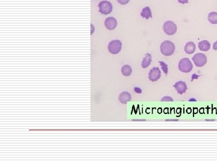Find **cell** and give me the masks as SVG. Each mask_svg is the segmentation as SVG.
<instances>
[{
    "label": "cell",
    "mask_w": 217,
    "mask_h": 162,
    "mask_svg": "<svg viewBox=\"0 0 217 162\" xmlns=\"http://www.w3.org/2000/svg\"><path fill=\"white\" fill-rule=\"evenodd\" d=\"M141 16L146 19H148L149 18H152L153 16L151 9H150L149 7H144L141 13Z\"/></svg>",
    "instance_id": "obj_13"
},
{
    "label": "cell",
    "mask_w": 217,
    "mask_h": 162,
    "mask_svg": "<svg viewBox=\"0 0 217 162\" xmlns=\"http://www.w3.org/2000/svg\"><path fill=\"white\" fill-rule=\"evenodd\" d=\"M178 2L179 3H181V4H187V3H188L189 2V0H177Z\"/></svg>",
    "instance_id": "obj_20"
},
{
    "label": "cell",
    "mask_w": 217,
    "mask_h": 162,
    "mask_svg": "<svg viewBox=\"0 0 217 162\" xmlns=\"http://www.w3.org/2000/svg\"><path fill=\"white\" fill-rule=\"evenodd\" d=\"M159 63H160L162 69V70L164 71V73H165L166 75H167L168 72V65L166 64V63L162 62V61H159Z\"/></svg>",
    "instance_id": "obj_17"
},
{
    "label": "cell",
    "mask_w": 217,
    "mask_h": 162,
    "mask_svg": "<svg viewBox=\"0 0 217 162\" xmlns=\"http://www.w3.org/2000/svg\"><path fill=\"white\" fill-rule=\"evenodd\" d=\"M135 91L136 93H141V90L139 88H135Z\"/></svg>",
    "instance_id": "obj_22"
},
{
    "label": "cell",
    "mask_w": 217,
    "mask_h": 162,
    "mask_svg": "<svg viewBox=\"0 0 217 162\" xmlns=\"http://www.w3.org/2000/svg\"><path fill=\"white\" fill-rule=\"evenodd\" d=\"M152 61V56L151 54L150 53H146L145 57L143 59V61L142 62V67L144 68H145L148 67L150 64H151Z\"/></svg>",
    "instance_id": "obj_11"
},
{
    "label": "cell",
    "mask_w": 217,
    "mask_h": 162,
    "mask_svg": "<svg viewBox=\"0 0 217 162\" xmlns=\"http://www.w3.org/2000/svg\"><path fill=\"white\" fill-rule=\"evenodd\" d=\"M119 101L123 104H127L128 102H130L131 100V94L127 92L124 91L119 96Z\"/></svg>",
    "instance_id": "obj_10"
},
{
    "label": "cell",
    "mask_w": 217,
    "mask_h": 162,
    "mask_svg": "<svg viewBox=\"0 0 217 162\" xmlns=\"http://www.w3.org/2000/svg\"><path fill=\"white\" fill-rule=\"evenodd\" d=\"M118 2L121 5H126L128 4L130 1V0H117Z\"/></svg>",
    "instance_id": "obj_19"
},
{
    "label": "cell",
    "mask_w": 217,
    "mask_h": 162,
    "mask_svg": "<svg viewBox=\"0 0 217 162\" xmlns=\"http://www.w3.org/2000/svg\"><path fill=\"white\" fill-rule=\"evenodd\" d=\"M161 76V72L158 67H153L150 70L149 74H148V78L150 81L152 82H156L160 78Z\"/></svg>",
    "instance_id": "obj_7"
},
{
    "label": "cell",
    "mask_w": 217,
    "mask_h": 162,
    "mask_svg": "<svg viewBox=\"0 0 217 162\" xmlns=\"http://www.w3.org/2000/svg\"><path fill=\"white\" fill-rule=\"evenodd\" d=\"M196 49L195 44L192 42H188L185 46V51L188 54L193 53Z\"/></svg>",
    "instance_id": "obj_12"
},
{
    "label": "cell",
    "mask_w": 217,
    "mask_h": 162,
    "mask_svg": "<svg viewBox=\"0 0 217 162\" xmlns=\"http://www.w3.org/2000/svg\"><path fill=\"white\" fill-rule=\"evenodd\" d=\"M192 61L197 67H202L207 63V57L203 53H198L194 55Z\"/></svg>",
    "instance_id": "obj_3"
},
{
    "label": "cell",
    "mask_w": 217,
    "mask_h": 162,
    "mask_svg": "<svg viewBox=\"0 0 217 162\" xmlns=\"http://www.w3.org/2000/svg\"><path fill=\"white\" fill-rule=\"evenodd\" d=\"M99 12L102 14H109L113 10V6L110 2L108 1H101L98 4Z\"/></svg>",
    "instance_id": "obj_4"
},
{
    "label": "cell",
    "mask_w": 217,
    "mask_h": 162,
    "mask_svg": "<svg viewBox=\"0 0 217 162\" xmlns=\"http://www.w3.org/2000/svg\"><path fill=\"white\" fill-rule=\"evenodd\" d=\"M198 48L202 51H208L210 48V44L208 40H203L198 43Z\"/></svg>",
    "instance_id": "obj_14"
},
{
    "label": "cell",
    "mask_w": 217,
    "mask_h": 162,
    "mask_svg": "<svg viewBox=\"0 0 217 162\" xmlns=\"http://www.w3.org/2000/svg\"><path fill=\"white\" fill-rule=\"evenodd\" d=\"M208 21L212 24H217V12H212L208 15Z\"/></svg>",
    "instance_id": "obj_16"
},
{
    "label": "cell",
    "mask_w": 217,
    "mask_h": 162,
    "mask_svg": "<svg viewBox=\"0 0 217 162\" xmlns=\"http://www.w3.org/2000/svg\"><path fill=\"white\" fill-rule=\"evenodd\" d=\"M91 34H93V32H94V26L91 24Z\"/></svg>",
    "instance_id": "obj_23"
},
{
    "label": "cell",
    "mask_w": 217,
    "mask_h": 162,
    "mask_svg": "<svg viewBox=\"0 0 217 162\" xmlns=\"http://www.w3.org/2000/svg\"><path fill=\"white\" fill-rule=\"evenodd\" d=\"M122 48V43L120 40H116L111 41L108 45V49L110 53L112 54H117L121 50Z\"/></svg>",
    "instance_id": "obj_5"
},
{
    "label": "cell",
    "mask_w": 217,
    "mask_h": 162,
    "mask_svg": "<svg viewBox=\"0 0 217 162\" xmlns=\"http://www.w3.org/2000/svg\"><path fill=\"white\" fill-rule=\"evenodd\" d=\"M175 51L174 44L169 40H165L161 43L160 52L165 56H171Z\"/></svg>",
    "instance_id": "obj_1"
},
{
    "label": "cell",
    "mask_w": 217,
    "mask_h": 162,
    "mask_svg": "<svg viewBox=\"0 0 217 162\" xmlns=\"http://www.w3.org/2000/svg\"><path fill=\"white\" fill-rule=\"evenodd\" d=\"M174 87L176 88L177 93L180 94H183L185 93L188 89L187 84H185V82L183 81H179L176 82L174 85Z\"/></svg>",
    "instance_id": "obj_9"
},
{
    "label": "cell",
    "mask_w": 217,
    "mask_h": 162,
    "mask_svg": "<svg viewBox=\"0 0 217 162\" xmlns=\"http://www.w3.org/2000/svg\"><path fill=\"white\" fill-rule=\"evenodd\" d=\"M213 49L214 50H217V41H216V42L214 43V44H213Z\"/></svg>",
    "instance_id": "obj_21"
},
{
    "label": "cell",
    "mask_w": 217,
    "mask_h": 162,
    "mask_svg": "<svg viewBox=\"0 0 217 162\" xmlns=\"http://www.w3.org/2000/svg\"><path fill=\"white\" fill-rule=\"evenodd\" d=\"M105 25L109 30H113L117 27V21L113 17H109L105 20Z\"/></svg>",
    "instance_id": "obj_8"
},
{
    "label": "cell",
    "mask_w": 217,
    "mask_h": 162,
    "mask_svg": "<svg viewBox=\"0 0 217 162\" xmlns=\"http://www.w3.org/2000/svg\"><path fill=\"white\" fill-rule=\"evenodd\" d=\"M162 102H173V99L170 97L166 96V97H164L162 99Z\"/></svg>",
    "instance_id": "obj_18"
},
{
    "label": "cell",
    "mask_w": 217,
    "mask_h": 162,
    "mask_svg": "<svg viewBox=\"0 0 217 162\" xmlns=\"http://www.w3.org/2000/svg\"><path fill=\"white\" fill-rule=\"evenodd\" d=\"M192 68L193 65L189 58H183L179 63V69L183 73H189Z\"/></svg>",
    "instance_id": "obj_2"
},
{
    "label": "cell",
    "mask_w": 217,
    "mask_h": 162,
    "mask_svg": "<svg viewBox=\"0 0 217 162\" xmlns=\"http://www.w3.org/2000/svg\"><path fill=\"white\" fill-rule=\"evenodd\" d=\"M122 74L125 76H129L132 73V68L128 65H124L121 68Z\"/></svg>",
    "instance_id": "obj_15"
},
{
    "label": "cell",
    "mask_w": 217,
    "mask_h": 162,
    "mask_svg": "<svg viewBox=\"0 0 217 162\" xmlns=\"http://www.w3.org/2000/svg\"><path fill=\"white\" fill-rule=\"evenodd\" d=\"M163 29L166 34L172 35L177 32V25L173 21H168L164 23L163 25Z\"/></svg>",
    "instance_id": "obj_6"
}]
</instances>
